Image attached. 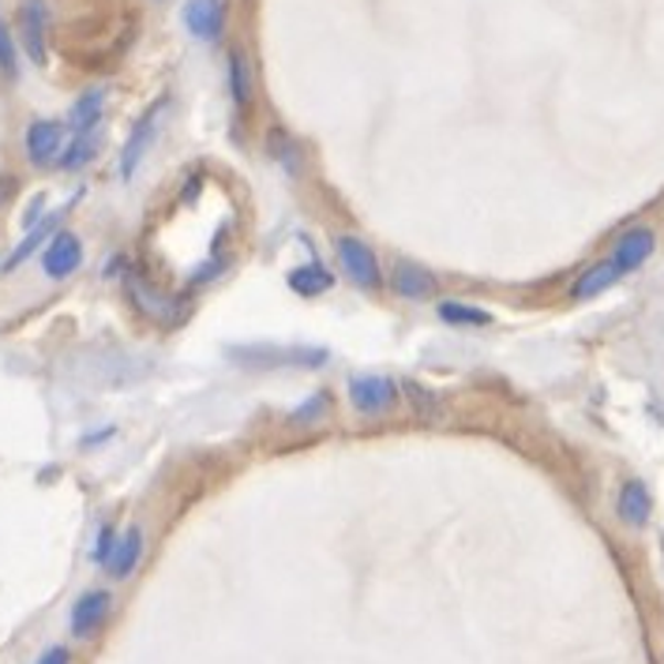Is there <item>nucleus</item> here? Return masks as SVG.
<instances>
[{"mask_svg":"<svg viewBox=\"0 0 664 664\" xmlns=\"http://www.w3.org/2000/svg\"><path fill=\"white\" fill-rule=\"evenodd\" d=\"M15 38L19 50L31 64L45 68L50 64V34H53V4L50 0H19L15 8Z\"/></svg>","mask_w":664,"mask_h":664,"instance_id":"1","label":"nucleus"},{"mask_svg":"<svg viewBox=\"0 0 664 664\" xmlns=\"http://www.w3.org/2000/svg\"><path fill=\"white\" fill-rule=\"evenodd\" d=\"M335 260H338L341 274H346L357 289L379 293L387 286V274H383V267H379V255H376L372 244L365 241V236L338 233L335 236Z\"/></svg>","mask_w":664,"mask_h":664,"instance_id":"2","label":"nucleus"},{"mask_svg":"<svg viewBox=\"0 0 664 664\" xmlns=\"http://www.w3.org/2000/svg\"><path fill=\"white\" fill-rule=\"evenodd\" d=\"M346 402L357 417H383L402 405V387L383 372H354L346 379Z\"/></svg>","mask_w":664,"mask_h":664,"instance_id":"3","label":"nucleus"},{"mask_svg":"<svg viewBox=\"0 0 664 664\" xmlns=\"http://www.w3.org/2000/svg\"><path fill=\"white\" fill-rule=\"evenodd\" d=\"M230 360L236 365H249V368H297V372H312V368H324L330 354L327 349H312V346H233Z\"/></svg>","mask_w":664,"mask_h":664,"instance_id":"4","label":"nucleus"},{"mask_svg":"<svg viewBox=\"0 0 664 664\" xmlns=\"http://www.w3.org/2000/svg\"><path fill=\"white\" fill-rule=\"evenodd\" d=\"M166 106H169V98H155V102H150V106L136 117V125H131L125 147H120V155H117V173H120V180H125V185L139 173L144 158L150 155V147H155L158 131H162V113H166Z\"/></svg>","mask_w":664,"mask_h":664,"instance_id":"5","label":"nucleus"},{"mask_svg":"<svg viewBox=\"0 0 664 664\" xmlns=\"http://www.w3.org/2000/svg\"><path fill=\"white\" fill-rule=\"evenodd\" d=\"M83 263H87V244H83V236L68 230V225H61L50 241L42 244V252H38V267L50 282H68L72 274L83 271Z\"/></svg>","mask_w":664,"mask_h":664,"instance_id":"6","label":"nucleus"},{"mask_svg":"<svg viewBox=\"0 0 664 664\" xmlns=\"http://www.w3.org/2000/svg\"><path fill=\"white\" fill-rule=\"evenodd\" d=\"M64 144H68V125L56 117H34L23 128V158L31 169H56Z\"/></svg>","mask_w":664,"mask_h":664,"instance_id":"7","label":"nucleus"},{"mask_svg":"<svg viewBox=\"0 0 664 664\" xmlns=\"http://www.w3.org/2000/svg\"><path fill=\"white\" fill-rule=\"evenodd\" d=\"M180 23H185L188 38L203 45H218L225 34V23H230V8H225V0H185Z\"/></svg>","mask_w":664,"mask_h":664,"instance_id":"8","label":"nucleus"},{"mask_svg":"<svg viewBox=\"0 0 664 664\" xmlns=\"http://www.w3.org/2000/svg\"><path fill=\"white\" fill-rule=\"evenodd\" d=\"M109 612H113V593L109 590H87V593H80V597H75V604H72V612H68L72 639L75 642L94 639V634L106 628Z\"/></svg>","mask_w":664,"mask_h":664,"instance_id":"9","label":"nucleus"},{"mask_svg":"<svg viewBox=\"0 0 664 664\" xmlns=\"http://www.w3.org/2000/svg\"><path fill=\"white\" fill-rule=\"evenodd\" d=\"M653 252H657V233H653L650 225H631V230L612 244L609 263L620 271V278H623V274H634V271L646 267V263L653 260Z\"/></svg>","mask_w":664,"mask_h":664,"instance_id":"10","label":"nucleus"},{"mask_svg":"<svg viewBox=\"0 0 664 664\" xmlns=\"http://www.w3.org/2000/svg\"><path fill=\"white\" fill-rule=\"evenodd\" d=\"M387 286H391L394 297L402 301H413V305H421V301H429L435 286H440V278H435V271H429L424 263L417 260H398L391 274H387Z\"/></svg>","mask_w":664,"mask_h":664,"instance_id":"11","label":"nucleus"},{"mask_svg":"<svg viewBox=\"0 0 664 664\" xmlns=\"http://www.w3.org/2000/svg\"><path fill=\"white\" fill-rule=\"evenodd\" d=\"M61 222H64V211H50V214L38 218L31 230H23V236H19V244L4 255V271L12 274V271L23 267L27 260H34V255L42 252V244L50 241V236H53L56 230H61Z\"/></svg>","mask_w":664,"mask_h":664,"instance_id":"12","label":"nucleus"},{"mask_svg":"<svg viewBox=\"0 0 664 664\" xmlns=\"http://www.w3.org/2000/svg\"><path fill=\"white\" fill-rule=\"evenodd\" d=\"M225 91H230V102L236 113H249L252 109V94H255V83H252V61L241 45H233L225 53Z\"/></svg>","mask_w":664,"mask_h":664,"instance_id":"13","label":"nucleus"},{"mask_svg":"<svg viewBox=\"0 0 664 664\" xmlns=\"http://www.w3.org/2000/svg\"><path fill=\"white\" fill-rule=\"evenodd\" d=\"M102 144H106L102 128L68 131V144H64L61 158H56V169H61V173H83V169H87L94 158L102 155Z\"/></svg>","mask_w":664,"mask_h":664,"instance_id":"14","label":"nucleus"},{"mask_svg":"<svg viewBox=\"0 0 664 664\" xmlns=\"http://www.w3.org/2000/svg\"><path fill=\"white\" fill-rule=\"evenodd\" d=\"M144 548H147V540H144V529L139 526H128L125 534L117 537V548H113V556L106 563L113 582H125V578H131L139 571V563H144Z\"/></svg>","mask_w":664,"mask_h":664,"instance_id":"15","label":"nucleus"},{"mask_svg":"<svg viewBox=\"0 0 664 664\" xmlns=\"http://www.w3.org/2000/svg\"><path fill=\"white\" fill-rule=\"evenodd\" d=\"M615 515H620V521H628L631 529H642L653 515V496L646 488V481L631 477L623 481L620 496H615Z\"/></svg>","mask_w":664,"mask_h":664,"instance_id":"16","label":"nucleus"},{"mask_svg":"<svg viewBox=\"0 0 664 664\" xmlns=\"http://www.w3.org/2000/svg\"><path fill=\"white\" fill-rule=\"evenodd\" d=\"M106 98L109 91L106 87H87L80 98L72 102L68 109V131H91V128H102V117H106Z\"/></svg>","mask_w":664,"mask_h":664,"instance_id":"17","label":"nucleus"},{"mask_svg":"<svg viewBox=\"0 0 664 664\" xmlns=\"http://www.w3.org/2000/svg\"><path fill=\"white\" fill-rule=\"evenodd\" d=\"M286 286L297 293V297H324V293L335 289V274H330L324 263H301L286 274Z\"/></svg>","mask_w":664,"mask_h":664,"instance_id":"18","label":"nucleus"},{"mask_svg":"<svg viewBox=\"0 0 664 664\" xmlns=\"http://www.w3.org/2000/svg\"><path fill=\"white\" fill-rule=\"evenodd\" d=\"M267 155H271V162H278L289 177H297L301 169H305V147L293 139L289 128H271L267 131Z\"/></svg>","mask_w":664,"mask_h":664,"instance_id":"19","label":"nucleus"},{"mask_svg":"<svg viewBox=\"0 0 664 664\" xmlns=\"http://www.w3.org/2000/svg\"><path fill=\"white\" fill-rule=\"evenodd\" d=\"M435 316H440V324L447 327H488L492 324V312L481 308V305H470V301H440L435 305Z\"/></svg>","mask_w":664,"mask_h":664,"instance_id":"20","label":"nucleus"},{"mask_svg":"<svg viewBox=\"0 0 664 664\" xmlns=\"http://www.w3.org/2000/svg\"><path fill=\"white\" fill-rule=\"evenodd\" d=\"M615 282H620V271H615L612 263L604 260V263H597V267H590V271L582 274V278L575 282L571 297L575 301H593V297H601V293H609Z\"/></svg>","mask_w":664,"mask_h":664,"instance_id":"21","label":"nucleus"},{"mask_svg":"<svg viewBox=\"0 0 664 664\" xmlns=\"http://www.w3.org/2000/svg\"><path fill=\"white\" fill-rule=\"evenodd\" d=\"M19 75H23V50H19V38L12 31V23L0 19V80L19 83Z\"/></svg>","mask_w":664,"mask_h":664,"instance_id":"22","label":"nucleus"},{"mask_svg":"<svg viewBox=\"0 0 664 664\" xmlns=\"http://www.w3.org/2000/svg\"><path fill=\"white\" fill-rule=\"evenodd\" d=\"M117 526H109V521H102L98 526V534H94V545H91V563L94 567H106L109 563V556H113V548H117Z\"/></svg>","mask_w":664,"mask_h":664,"instance_id":"23","label":"nucleus"},{"mask_svg":"<svg viewBox=\"0 0 664 664\" xmlns=\"http://www.w3.org/2000/svg\"><path fill=\"white\" fill-rule=\"evenodd\" d=\"M327 405H330V394L327 391H316L312 398H305V405H297V410H293L289 417H293V421H316V417L324 413Z\"/></svg>","mask_w":664,"mask_h":664,"instance_id":"24","label":"nucleus"},{"mask_svg":"<svg viewBox=\"0 0 664 664\" xmlns=\"http://www.w3.org/2000/svg\"><path fill=\"white\" fill-rule=\"evenodd\" d=\"M34 664H72V650L68 646H50Z\"/></svg>","mask_w":664,"mask_h":664,"instance_id":"25","label":"nucleus"},{"mask_svg":"<svg viewBox=\"0 0 664 664\" xmlns=\"http://www.w3.org/2000/svg\"><path fill=\"white\" fill-rule=\"evenodd\" d=\"M42 214H45V196H34V199H31V207H27V211H23V222H19V225H23V230H31V225H34Z\"/></svg>","mask_w":664,"mask_h":664,"instance_id":"26","label":"nucleus"},{"mask_svg":"<svg viewBox=\"0 0 664 664\" xmlns=\"http://www.w3.org/2000/svg\"><path fill=\"white\" fill-rule=\"evenodd\" d=\"M15 188H19V177L15 173H0V207H4L8 199L15 196Z\"/></svg>","mask_w":664,"mask_h":664,"instance_id":"27","label":"nucleus"},{"mask_svg":"<svg viewBox=\"0 0 664 664\" xmlns=\"http://www.w3.org/2000/svg\"><path fill=\"white\" fill-rule=\"evenodd\" d=\"M0 274H4V252H0Z\"/></svg>","mask_w":664,"mask_h":664,"instance_id":"28","label":"nucleus"}]
</instances>
